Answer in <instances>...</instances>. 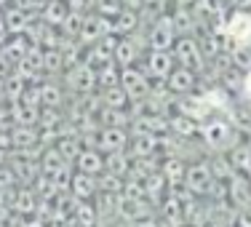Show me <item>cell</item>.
I'll return each mask as SVG.
<instances>
[{
    "label": "cell",
    "instance_id": "29",
    "mask_svg": "<svg viewBox=\"0 0 251 227\" xmlns=\"http://www.w3.org/2000/svg\"><path fill=\"white\" fill-rule=\"evenodd\" d=\"M67 70V62H64L62 49H43V73L56 77Z\"/></svg>",
    "mask_w": 251,
    "mask_h": 227
},
{
    "label": "cell",
    "instance_id": "28",
    "mask_svg": "<svg viewBox=\"0 0 251 227\" xmlns=\"http://www.w3.org/2000/svg\"><path fill=\"white\" fill-rule=\"evenodd\" d=\"M97 121L99 126H115V128H128L131 123V112L128 110H112V107H99L97 112Z\"/></svg>",
    "mask_w": 251,
    "mask_h": 227
},
{
    "label": "cell",
    "instance_id": "12",
    "mask_svg": "<svg viewBox=\"0 0 251 227\" xmlns=\"http://www.w3.org/2000/svg\"><path fill=\"white\" fill-rule=\"evenodd\" d=\"M227 184V198L241 211V208H251V177L249 174H235Z\"/></svg>",
    "mask_w": 251,
    "mask_h": 227
},
{
    "label": "cell",
    "instance_id": "21",
    "mask_svg": "<svg viewBox=\"0 0 251 227\" xmlns=\"http://www.w3.org/2000/svg\"><path fill=\"white\" fill-rule=\"evenodd\" d=\"M38 203L40 198L35 195V190H16L14 193V201H11V208H14L16 217H32V214H38Z\"/></svg>",
    "mask_w": 251,
    "mask_h": 227
},
{
    "label": "cell",
    "instance_id": "16",
    "mask_svg": "<svg viewBox=\"0 0 251 227\" xmlns=\"http://www.w3.org/2000/svg\"><path fill=\"white\" fill-rule=\"evenodd\" d=\"M11 150H32L40 145V128L38 126H11Z\"/></svg>",
    "mask_w": 251,
    "mask_h": 227
},
{
    "label": "cell",
    "instance_id": "19",
    "mask_svg": "<svg viewBox=\"0 0 251 227\" xmlns=\"http://www.w3.org/2000/svg\"><path fill=\"white\" fill-rule=\"evenodd\" d=\"M169 128L179 139H193V136H198L201 123L195 118H190L187 112H174V115H169Z\"/></svg>",
    "mask_w": 251,
    "mask_h": 227
},
{
    "label": "cell",
    "instance_id": "6",
    "mask_svg": "<svg viewBox=\"0 0 251 227\" xmlns=\"http://www.w3.org/2000/svg\"><path fill=\"white\" fill-rule=\"evenodd\" d=\"M176 29L171 25V14H160L158 19L147 27V46L155 51H171L176 43Z\"/></svg>",
    "mask_w": 251,
    "mask_h": 227
},
{
    "label": "cell",
    "instance_id": "27",
    "mask_svg": "<svg viewBox=\"0 0 251 227\" xmlns=\"http://www.w3.org/2000/svg\"><path fill=\"white\" fill-rule=\"evenodd\" d=\"M131 155L128 150H121V152H104V171H110V174H115V177H128V171H131Z\"/></svg>",
    "mask_w": 251,
    "mask_h": 227
},
{
    "label": "cell",
    "instance_id": "8",
    "mask_svg": "<svg viewBox=\"0 0 251 227\" xmlns=\"http://www.w3.org/2000/svg\"><path fill=\"white\" fill-rule=\"evenodd\" d=\"M225 38L232 46H251V14L249 11H230L225 22Z\"/></svg>",
    "mask_w": 251,
    "mask_h": 227
},
{
    "label": "cell",
    "instance_id": "11",
    "mask_svg": "<svg viewBox=\"0 0 251 227\" xmlns=\"http://www.w3.org/2000/svg\"><path fill=\"white\" fill-rule=\"evenodd\" d=\"M104 35H112V19H104V16L94 14V11L83 16V29H80L77 43L91 46V43H97V40H101Z\"/></svg>",
    "mask_w": 251,
    "mask_h": 227
},
{
    "label": "cell",
    "instance_id": "17",
    "mask_svg": "<svg viewBox=\"0 0 251 227\" xmlns=\"http://www.w3.org/2000/svg\"><path fill=\"white\" fill-rule=\"evenodd\" d=\"M160 152V136L145 134V136H131L128 155L131 158H155Z\"/></svg>",
    "mask_w": 251,
    "mask_h": 227
},
{
    "label": "cell",
    "instance_id": "38",
    "mask_svg": "<svg viewBox=\"0 0 251 227\" xmlns=\"http://www.w3.org/2000/svg\"><path fill=\"white\" fill-rule=\"evenodd\" d=\"M166 0H142V5H147V8H160Z\"/></svg>",
    "mask_w": 251,
    "mask_h": 227
},
{
    "label": "cell",
    "instance_id": "23",
    "mask_svg": "<svg viewBox=\"0 0 251 227\" xmlns=\"http://www.w3.org/2000/svg\"><path fill=\"white\" fill-rule=\"evenodd\" d=\"M184 171H187V160H182L179 155H166V158L160 160V174L166 177L169 187L184 182Z\"/></svg>",
    "mask_w": 251,
    "mask_h": 227
},
{
    "label": "cell",
    "instance_id": "20",
    "mask_svg": "<svg viewBox=\"0 0 251 227\" xmlns=\"http://www.w3.org/2000/svg\"><path fill=\"white\" fill-rule=\"evenodd\" d=\"M139 27H142V19H139V11L136 8H123L121 14L112 19V35H118V38L134 35Z\"/></svg>",
    "mask_w": 251,
    "mask_h": 227
},
{
    "label": "cell",
    "instance_id": "13",
    "mask_svg": "<svg viewBox=\"0 0 251 227\" xmlns=\"http://www.w3.org/2000/svg\"><path fill=\"white\" fill-rule=\"evenodd\" d=\"M73 169L80 171V174H88V177H99L104 171V155L97 147H83L80 155L73 160Z\"/></svg>",
    "mask_w": 251,
    "mask_h": 227
},
{
    "label": "cell",
    "instance_id": "5",
    "mask_svg": "<svg viewBox=\"0 0 251 227\" xmlns=\"http://www.w3.org/2000/svg\"><path fill=\"white\" fill-rule=\"evenodd\" d=\"M171 51H174V56H176V64H182V67H190V70H195V73H203V70L208 67L206 56H203V51H201L198 38H193V35H179Z\"/></svg>",
    "mask_w": 251,
    "mask_h": 227
},
{
    "label": "cell",
    "instance_id": "36",
    "mask_svg": "<svg viewBox=\"0 0 251 227\" xmlns=\"http://www.w3.org/2000/svg\"><path fill=\"white\" fill-rule=\"evenodd\" d=\"M232 11H251V0H227Z\"/></svg>",
    "mask_w": 251,
    "mask_h": 227
},
{
    "label": "cell",
    "instance_id": "7",
    "mask_svg": "<svg viewBox=\"0 0 251 227\" xmlns=\"http://www.w3.org/2000/svg\"><path fill=\"white\" fill-rule=\"evenodd\" d=\"M139 67L150 75V80H166V77L171 75V70L176 67V56H174V51H155V49H150L145 53V59H142Z\"/></svg>",
    "mask_w": 251,
    "mask_h": 227
},
{
    "label": "cell",
    "instance_id": "18",
    "mask_svg": "<svg viewBox=\"0 0 251 227\" xmlns=\"http://www.w3.org/2000/svg\"><path fill=\"white\" fill-rule=\"evenodd\" d=\"M70 3L67 0H46L43 8H40V22H46V25L51 27H62L64 19L70 16Z\"/></svg>",
    "mask_w": 251,
    "mask_h": 227
},
{
    "label": "cell",
    "instance_id": "10",
    "mask_svg": "<svg viewBox=\"0 0 251 227\" xmlns=\"http://www.w3.org/2000/svg\"><path fill=\"white\" fill-rule=\"evenodd\" d=\"M128 142H131L128 128L99 126V131H97V150H99L101 155H104V152H121V150H128Z\"/></svg>",
    "mask_w": 251,
    "mask_h": 227
},
{
    "label": "cell",
    "instance_id": "32",
    "mask_svg": "<svg viewBox=\"0 0 251 227\" xmlns=\"http://www.w3.org/2000/svg\"><path fill=\"white\" fill-rule=\"evenodd\" d=\"M97 184H99V193H112V195H121V193H123L126 179H123V177L110 174V171H101V174L97 177Z\"/></svg>",
    "mask_w": 251,
    "mask_h": 227
},
{
    "label": "cell",
    "instance_id": "9",
    "mask_svg": "<svg viewBox=\"0 0 251 227\" xmlns=\"http://www.w3.org/2000/svg\"><path fill=\"white\" fill-rule=\"evenodd\" d=\"M198 75L201 73H195V70L176 64V67L171 70V75L166 77V88H169L174 97H190V94H195V88H198V80H201Z\"/></svg>",
    "mask_w": 251,
    "mask_h": 227
},
{
    "label": "cell",
    "instance_id": "3",
    "mask_svg": "<svg viewBox=\"0 0 251 227\" xmlns=\"http://www.w3.org/2000/svg\"><path fill=\"white\" fill-rule=\"evenodd\" d=\"M62 86L67 88L70 94H77V97L94 94L97 91V70L88 67L86 62H77L62 73Z\"/></svg>",
    "mask_w": 251,
    "mask_h": 227
},
{
    "label": "cell",
    "instance_id": "25",
    "mask_svg": "<svg viewBox=\"0 0 251 227\" xmlns=\"http://www.w3.org/2000/svg\"><path fill=\"white\" fill-rule=\"evenodd\" d=\"M53 147L62 152V158L67 160V163H73L83 150V142H80V136H77V131H67V134H62L56 142H53Z\"/></svg>",
    "mask_w": 251,
    "mask_h": 227
},
{
    "label": "cell",
    "instance_id": "15",
    "mask_svg": "<svg viewBox=\"0 0 251 227\" xmlns=\"http://www.w3.org/2000/svg\"><path fill=\"white\" fill-rule=\"evenodd\" d=\"M67 190L75 195L77 201H94V198H97V193H99V184H97V177H88V174H80V171H73Z\"/></svg>",
    "mask_w": 251,
    "mask_h": 227
},
{
    "label": "cell",
    "instance_id": "37",
    "mask_svg": "<svg viewBox=\"0 0 251 227\" xmlns=\"http://www.w3.org/2000/svg\"><path fill=\"white\" fill-rule=\"evenodd\" d=\"M243 94L251 99V70H249V73H243Z\"/></svg>",
    "mask_w": 251,
    "mask_h": 227
},
{
    "label": "cell",
    "instance_id": "35",
    "mask_svg": "<svg viewBox=\"0 0 251 227\" xmlns=\"http://www.w3.org/2000/svg\"><path fill=\"white\" fill-rule=\"evenodd\" d=\"M70 8L77 11V14H91L94 11V0H67Z\"/></svg>",
    "mask_w": 251,
    "mask_h": 227
},
{
    "label": "cell",
    "instance_id": "31",
    "mask_svg": "<svg viewBox=\"0 0 251 227\" xmlns=\"http://www.w3.org/2000/svg\"><path fill=\"white\" fill-rule=\"evenodd\" d=\"M73 219L83 227H97V208H94V201H80L77 203Z\"/></svg>",
    "mask_w": 251,
    "mask_h": 227
},
{
    "label": "cell",
    "instance_id": "2",
    "mask_svg": "<svg viewBox=\"0 0 251 227\" xmlns=\"http://www.w3.org/2000/svg\"><path fill=\"white\" fill-rule=\"evenodd\" d=\"M217 184V179L211 174V166H208V158H195L187 163V171H184V187L195 195V198H208Z\"/></svg>",
    "mask_w": 251,
    "mask_h": 227
},
{
    "label": "cell",
    "instance_id": "1",
    "mask_svg": "<svg viewBox=\"0 0 251 227\" xmlns=\"http://www.w3.org/2000/svg\"><path fill=\"white\" fill-rule=\"evenodd\" d=\"M198 136L208 152H227L235 145V128L230 121H222V118H206L201 123Z\"/></svg>",
    "mask_w": 251,
    "mask_h": 227
},
{
    "label": "cell",
    "instance_id": "34",
    "mask_svg": "<svg viewBox=\"0 0 251 227\" xmlns=\"http://www.w3.org/2000/svg\"><path fill=\"white\" fill-rule=\"evenodd\" d=\"M126 8L121 0H94V14L104 16V19H115L118 14Z\"/></svg>",
    "mask_w": 251,
    "mask_h": 227
},
{
    "label": "cell",
    "instance_id": "4",
    "mask_svg": "<svg viewBox=\"0 0 251 227\" xmlns=\"http://www.w3.org/2000/svg\"><path fill=\"white\" fill-rule=\"evenodd\" d=\"M121 88L128 94L131 104H142V101H147V97H150L152 80H150V75L136 64V67L121 70Z\"/></svg>",
    "mask_w": 251,
    "mask_h": 227
},
{
    "label": "cell",
    "instance_id": "39",
    "mask_svg": "<svg viewBox=\"0 0 251 227\" xmlns=\"http://www.w3.org/2000/svg\"><path fill=\"white\" fill-rule=\"evenodd\" d=\"M121 3L126 5V8H136V11L142 8V0H121Z\"/></svg>",
    "mask_w": 251,
    "mask_h": 227
},
{
    "label": "cell",
    "instance_id": "26",
    "mask_svg": "<svg viewBox=\"0 0 251 227\" xmlns=\"http://www.w3.org/2000/svg\"><path fill=\"white\" fill-rule=\"evenodd\" d=\"M99 99L104 107H112V110H128L131 112V99L128 94L121 88V83L118 86H110V88H99Z\"/></svg>",
    "mask_w": 251,
    "mask_h": 227
},
{
    "label": "cell",
    "instance_id": "24",
    "mask_svg": "<svg viewBox=\"0 0 251 227\" xmlns=\"http://www.w3.org/2000/svg\"><path fill=\"white\" fill-rule=\"evenodd\" d=\"M3 25L8 35H25L27 27L32 25V19H29V11L25 8H8L3 14Z\"/></svg>",
    "mask_w": 251,
    "mask_h": 227
},
{
    "label": "cell",
    "instance_id": "30",
    "mask_svg": "<svg viewBox=\"0 0 251 227\" xmlns=\"http://www.w3.org/2000/svg\"><path fill=\"white\" fill-rule=\"evenodd\" d=\"M118 83H121V67L115 62L97 70V88H110V86H118Z\"/></svg>",
    "mask_w": 251,
    "mask_h": 227
},
{
    "label": "cell",
    "instance_id": "33",
    "mask_svg": "<svg viewBox=\"0 0 251 227\" xmlns=\"http://www.w3.org/2000/svg\"><path fill=\"white\" fill-rule=\"evenodd\" d=\"M83 16H86V14H77V11H70V16L64 19V25L59 27V29H62V38H67V40H77V38H80V29H83Z\"/></svg>",
    "mask_w": 251,
    "mask_h": 227
},
{
    "label": "cell",
    "instance_id": "22",
    "mask_svg": "<svg viewBox=\"0 0 251 227\" xmlns=\"http://www.w3.org/2000/svg\"><path fill=\"white\" fill-rule=\"evenodd\" d=\"M227 158H230L232 169H235L238 174L251 177V142H235V145L227 150Z\"/></svg>",
    "mask_w": 251,
    "mask_h": 227
},
{
    "label": "cell",
    "instance_id": "14",
    "mask_svg": "<svg viewBox=\"0 0 251 227\" xmlns=\"http://www.w3.org/2000/svg\"><path fill=\"white\" fill-rule=\"evenodd\" d=\"M38 86V94H40V107H56V110H62L64 107V91L67 88L62 86V80H56V77H49V80L43 83H35Z\"/></svg>",
    "mask_w": 251,
    "mask_h": 227
}]
</instances>
